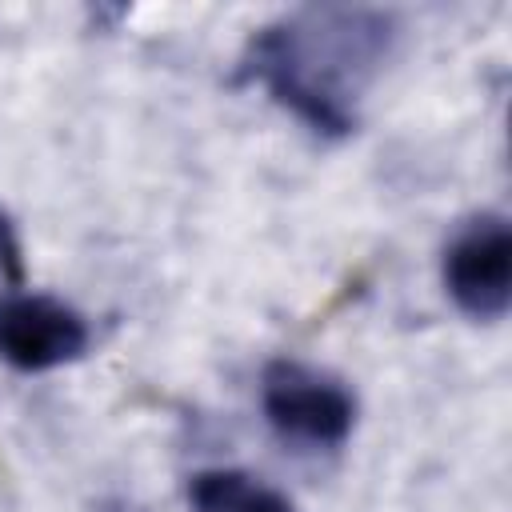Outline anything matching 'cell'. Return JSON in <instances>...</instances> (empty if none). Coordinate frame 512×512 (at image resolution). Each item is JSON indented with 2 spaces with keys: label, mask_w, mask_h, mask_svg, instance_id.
<instances>
[{
  "label": "cell",
  "mask_w": 512,
  "mask_h": 512,
  "mask_svg": "<svg viewBox=\"0 0 512 512\" xmlns=\"http://www.w3.org/2000/svg\"><path fill=\"white\" fill-rule=\"evenodd\" d=\"M392 40V16L376 8H304L248 40L244 72L312 132L348 136Z\"/></svg>",
  "instance_id": "6da1fadb"
},
{
  "label": "cell",
  "mask_w": 512,
  "mask_h": 512,
  "mask_svg": "<svg viewBox=\"0 0 512 512\" xmlns=\"http://www.w3.org/2000/svg\"><path fill=\"white\" fill-rule=\"evenodd\" d=\"M260 408L284 444L328 452L356 428V396L324 368L300 360H272L260 376Z\"/></svg>",
  "instance_id": "7a4b0ae2"
},
{
  "label": "cell",
  "mask_w": 512,
  "mask_h": 512,
  "mask_svg": "<svg viewBox=\"0 0 512 512\" xmlns=\"http://www.w3.org/2000/svg\"><path fill=\"white\" fill-rule=\"evenodd\" d=\"M192 512H296L284 492L240 468H208L188 484Z\"/></svg>",
  "instance_id": "5b68a950"
},
{
  "label": "cell",
  "mask_w": 512,
  "mask_h": 512,
  "mask_svg": "<svg viewBox=\"0 0 512 512\" xmlns=\"http://www.w3.org/2000/svg\"><path fill=\"white\" fill-rule=\"evenodd\" d=\"M444 292L472 320H500L512 304V228L500 212L464 220L440 260Z\"/></svg>",
  "instance_id": "3957f363"
},
{
  "label": "cell",
  "mask_w": 512,
  "mask_h": 512,
  "mask_svg": "<svg viewBox=\"0 0 512 512\" xmlns=\"http://www.w3.org/2000/svg\"><path fill=\"white\" fill-rule=\"evenodd\" d=\"M0 276H12V280L20 276V244H16V232L4 208H0Z\"/></svg>",
  "instance_id": "8992f818"
},
{
  "label": "cell",
  "mask_w": 512,
  "mask_h": 512,
  "mask_svg": "<svg viewBox=\"0 0 512 512\" xmlns=\"http://www.w3.org/2000/svg\"><path fill=\"white\" fill-rule=\"evenodd\" d=\"M88 320L44 292H12L0 300V360L20 372H52L88 352Z\"/></svg>",
  "instance_id": "277c9868"
}]
</instances>
